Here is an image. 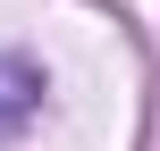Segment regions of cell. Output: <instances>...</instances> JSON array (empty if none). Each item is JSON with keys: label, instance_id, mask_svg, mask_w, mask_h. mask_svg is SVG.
<instances>
[{"label": "cell", "instance_id": "6da1fadb", "mask_svg": "<svg viewBox=\"0 0 160 151\" xmlns=\"http://www.w3.org/2000/svg\"><path fill=\"white\" fill-rule=\"evenodd\" d=\"M34 92H42V67L34 59H0V118H25Z\"/></svg>", "mask_w": 160, "mask_h": 151}]
</instances>
